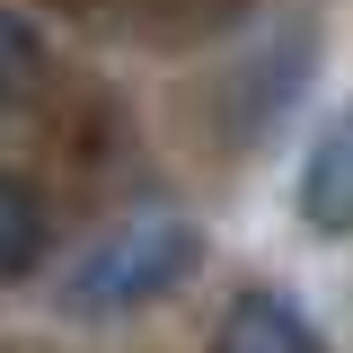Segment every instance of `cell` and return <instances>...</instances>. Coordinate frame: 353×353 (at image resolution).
Returning <instances> with one entry per match:
<instances>
[{"label":"cell","mask_w":353,"mask_h":353,"mask_svg":"<svg viewBox=\"0 0 353 353\" xmlns=\"http://www.w3.org/2000/svg\"><path fill=\"white\" fill-rule=\"evenodd\" d=\"M36 88H44V27L18 18V9H0V124L18 106H36Z\"/></svg>","instance_id":"5"},{"label":"cell","mask_w":353,"mask_h":353,"mask_svg":"<svg viewBox=\"0 0 353 353\" xmlns=\"http://www.w3.org/2000/svg\"><path fill=\"white\" fill-rule=\"evenodd\" d=\"M345 124H327L318 132V150H309V168H301V221L318 230V239H345V221H353V203H345Z\"/></svg>","instance_id":"4"},{"label":"cell","mask_w":353,"mask_h":353,"mask_svg":"<svg viewBox=\"0 0 353 353\" xmlns=\"http://www.w3.org/2000/svg\"><path fill=\"white\" fill-rule=\"evenodd\" d=\"M212 353H327V345H318V327H309V309L292 292L248 283V292H230V309H221Z\"/></svg>","instance_id":"2"},{"label":"cell","mask_w":353,"mask_h":353,"mask_svg":"<svg viewBox=\"0 0 353 353\" xmlns=\"http://www.w3.org/2000/svg\"><path fill=\"white\" fill-rule=\"evenodd\" d=\"M194 265H203V221L176 203H150L80 248V265L62 274V309L71 318H141L150 301L185 292Z\"/></svg>","instance_id":"1"},{"label":"cell","mask_w":353,"mask_h":353,"mask_svg":"<svg viewBox=\"0 0 353 353\" xmlns=\"http://www.w3.org/2000/svg\"><path fill=\"white\" fill-rule=\"evenodd\" d=\"M44 256H53V212L27 176L0 168V283H27Z\"/></svg>","instance_id":"3"}]
</instances>
